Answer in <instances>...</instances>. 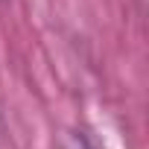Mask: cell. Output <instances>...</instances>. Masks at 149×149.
Returning <instances> with one entry per match:
<instances>
[{
    "label": "cell",
    "mask_w": 149,
    "mask_h": 149,
    "mask_svg": "<svg viewBox=\"0 0 149 149\" xmlns=\"http://www.w3.org/2000/svg\"><path fill=\"white\" fill-rule=\"evenodd\" d=\"M56 149H97V143L91 140V134L85 129L70 126V129H61V134L56 140Z\"/></svg>",
    "instance_id": "1"
}]
</instances>
